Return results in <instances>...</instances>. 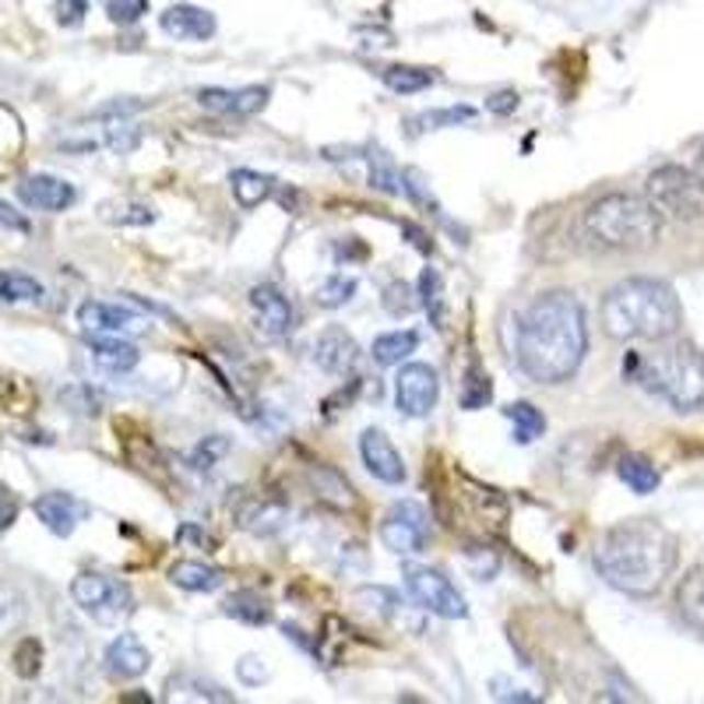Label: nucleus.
I'll return each mask as SVG.
<instances>
[{"label": "nucleus", "mask_w": 704, "mask_h": 704, "mask_svg": "<svg viewBox=\"0 0 704 704\" xmlns=\"http://www.w3.org/2000/svg\"><path fill=\"white\" fill-rule=\"evenodd\" d=\"M518 366L535 384H564L578 374L589 352V325L575 293L549 289L532 299L518 325Z\"/></svg>", "instance_id": "nucleus-1"}, {"label": "nucleus", "mask_w": 704, "mask_h": 704, "mask_svg": "<svg viewBox=\"0 0 704 704\" xmlns=\"http://www.w3.org/2000/svg\"><path fill=\"white\" fill-rule=\"evenodd\" d=\"M680 546L673 532L651 518H631L613 525L595 546V571L616 592L648 599L673 578Z\"/></svg>", "instance_id": "nucleus-2"}, {"label": "nucleus", "mask_w": 704, "mask_h": 704, "mask_svg": "<svg viewBox=\"0 0 704 704\" xmlns=\"http://www.w3.org/2000/svg\"><path fill=\"white\" fill-rule=\"evenodd\" d=\"M602 328L616 342H662L677 334L683 307L662 279H624L602 296Z\"/></svg>", "instance_id": "nucleus-3"}, {"label": "nucleus", "mask_w": 704, "mask_h": 704, "mask_svg": "<svg viewBox=\"0 0 704 704\" xmlns=\"http://www.w3.org/2000/svg\"><path fill=\"white\" fill-rule=\"evenodd\" d=\"M578 237L599 254H634L656 247L662 237V215L638 194H606L584 208Z\"/></svg>", "instance_id": "nucleus-4"}, {"label": "nucleus", "mask_w": 704, "mask_h": 704, "mask_svg": "<svg viewBox=\"0 0 704 704\" xmlns=\"http://www.w3.org/2000/svg\"><path fill=\"white\" fill-rule=\"evenodd\" d=\"M634 381L662 398L669 409L694 412L704 406V352L691 342H666L641 356H631Z\"/></svg>", "instance_id": "nucleus-5"}, {"label": "nucleus", "mask_w": 704, "mask_h": 704, "mask_svg": "<svg viewBox=\"0 0 704 704\" xmlns=\"http://www.w3.org/2000/svg\"><path fill=\"white\" fill-rule=\"evenodd\" d=\"M645 197L662 219L701 223L704 219V173L686 166H659L645 180Z\"/></svg>", "instance_id": "nucleus-6"}, {"label": "nucleus", "mask_w": 704, "mask_h": 704, "mask_svg": "<svg viewBox=\"0 0 704 704\" xmlns=\"http://www.w3.org/2000/svg\"><path fill=\"white\" fill-rule=\"evenodd\" d=\"M71 599L81 613H89L95 620V624H116V620L134 613L130 584L113 575H99V571H81L71 581Z\"/></svg>", "instance_id": "nucleus-7"}, {"label": "nucleus", "mask_w": 704, "mask_h": 704, "mask_svg": "<svg viewBox=\"0 0 704 704\" xmlns=\"http://www.w3.org/2000/svg\"><path fill=\"white\" fill-rule=\"evenodd\" d=\"M406 589H409L416 606H423L433 616H441V620H465L468 616L465 595L441 571H433V567L406 564Z\"/></svg>", "instance_id": "nucleus-8"}, {"label": "nucleus", "mask_w": 704, "mask_h": 704, "mask_svg": "<svg viewBox=\"0 0 704 704\" xmlns=\"http://www.w3.org/2000/svg\"><path fill=\"white\" fill-rule=\"evenodd\" d=\"M430 514L419 500H398L381 522V543L398 557H416L430 546Z\"/></svg>", "instance_id": "nucleus-9"}, {"label": "nucleus", "mask_w": 704, "mask_h": 704, "mask_svg": "<svg viewBox=\"0 0 704 704\" xmlns=\"http://www.w3.org/2000/svg\"><path fill=\"white\" fill-rule=\"evenodd\" d=\"M441 398V381L430 363H406L395 377V406L401 416L423 419Z\"/></svg>", "instance_id": "nucleus-10"}, {"label": "nucleus", "mask_w": 704, "mask_h": 704, "mask_svg": "<svg viewBox=\"0 0 704 704\" xmlns=\"http://www.w3.org/2000/svg\"><path fill=\"white\" fill-rule=\"evenodd\" d=\"M78 325L89 334H145L148 325L141 314H134L121 304H110V299H86L78 307Z\"/></svg>", "instance_id": "nucleus-11"}, {"label": "nucleus", "mask_w": 704, "mask_h": 704, "mask_svg": "<svg viewBox=\"0 0 704 704\" xmlns=\"http://www.w3.org/2000/svg\"><path fill=\"white\" fill-rule=\"evenodd\" d=\"M360 458H363L366 473H371L374 479L388 482V486L406 482V462H401L398 447L391 444L388 433H381L374 427L363 430L360 433Z\"/></svg>", "instance_id": "nucleus-12"}, {"label": "nucleus", "mask_w": 704, "mask_h": 704, "mask_svg": "<svg viewBox=\"0 0 704 704\" xmlns=\"http://www.w3.org/2000/svg\"><path fill=\"white\" fill-rule=\"evenodd\" d=\"M32 511H36L39 522L60 535V540H67L81 522L89 518V504L86 500H78L71 493H64V490H49V493H39L36 497V504H32Z\"/></svg>", "instance_id": "nucleus-13"}, {"label": "nucleus", "mask_w": 704, "mask_h": 704, "mask_svg": "<svg viewBox=\"0 0 704 704\" xmlns=\"http://www.w3.org/2000/svg\"><path fill=\"white\" fill-rule=\"evenodd\" d=\"M159 25L166 36H173L180 43H208L215 32H219V22L215 14L197 8V4H173L159 14Z\"/></svg>", "instance_id": "nucleus-14"}, {"label": "nucleus", "mask_w": 704, "mask_h": 704, "mask_svg": "<svg viewBox=\"0 0 704 704\" xmlns=\"http://www.w3.org/2000/svg\"><path fill=\"white\" fill-rule=\"evenodd\" d=\"M268 92L264 86H247V89H201L197 103L205 106L208 113L219 116H254L268 106Z\"/></svg>", "instance_id": "nucleus-15"}, {"label": "nucleus", "mask_w": 704, "mask_h": 704, "mask_svg": "<svg viewBox=\"0 0 704 704\" xmlns=\"http://www.w3.org/2000/svg\"><path fill=\"white\" fill-rule=\"evenodd\" d=\"M19 197L25 201V205L39 208V212H64V208H71L78 201V191L60 177L32 173V177H25L19 183Z\"/></svg>", "instance_id": "nucleus-16"}, {"label": "nucleus", "mask_w": 704, "mask_h": 704, "mask_svg": "<svg viewBox=\"0 0 704 704\" xmlns=\"http://www.w3.org/2000/svg\"><path fill=\"white\" fill-rule=\"evenodd\" d=\"M152 669V656L141 645L138 634H121L113 638V645L106 648V673L116 680H138Z\"/></svg>", "instance_id": "nucleus-17"}, {"label": "nucleus", "mask_w": 704, "mask_h": 704, "mask_svg": "<svg viewBox=\"0 0 704 704\" xmlns=\"http://www.w3.org/2000/svg\"><path fill=\"white\" fill-rule=\"evenodd\" d=\"M250 310H254L258 325L264 334H272V339H282V334H289L293 328V307L289 299L282 296L275 286H254L250 289Z\"/></svg>", "instance_id": "nucleus-18"}, {"label": "nucleus", "mask_w": 704, "mask_h": 704, "mask_svg": "<svg viewBox=\"0 0 704 704\" xmlns=\"http://www.w3.org/2000/svg\"><path fill=\"white\" fill-rule=\"evenodd\" d=\"M356 356H360V349L349 339V331H342V328L321 331V339H317V345H314L317 366H321L325 374H334V377L349 374L352 366H356Z\"/></svg>", "instance_id": "nucleus-19"}, {"label": "nucleus", "mask_w": 704, "mask_h": 704, "mask_svg": "<svg viewBox=\"0 0 704 704\" xmlns=\"http://www.w3.org/2000/svg\"><path fill=\"white\" fill-rule=\"evenodd\" d=\"M89 352L99 371H110V374H127L141 360V352L130 342L116 339V334H89Z\"/></svg>", "instance_id": "nucleus-20"}, {"label": "nucleus", "mask_w": 704, "mask_h": 704, "mask_svg": "<svg viewBox=\"0 0 704 704\" xmlns=\"http://www.w3.org/2000/svg\"><path fill=\"white\" fill-rule=\"evenodd\" d=\"M310 486L328 508H339V511L356 508V493H352V486L345 482L342 473H334L331 465H314L310 468Z\"/></svg>", "instance_id": "nucleus-21"}, {"label": "nucleus", "mask_w": 704, "mask_h": 704, "mask_svg": "<svg viewBox=\"0 0 704 704\" xmlns=\"http://www.w3.org/2000/svg\"><path fill=\"white\" fill-rule=\"evenodd\" d=\"M170 581L183 592H215L223 584V571L201 564V560H180L170 567Z\"/></svg>", "instance_id": "nucleus-22"}, {"label": "nucleus", "mask_w": 704, "mask_h": 704, "mask_svg": "<svg viewBox=\"0 0 704 704\" xmlns=\"http://www.w3.org/2000/svg\"><path fill=\"white\" fill-rule=\"evenodd\" d=\"M229 188H232V197H237V205L258 208V205H264L268 197H272L275 180L264 177V173H258V170H232Z\"/></svg>", "instance_id": "nucleus-23"}, {"label": "nucleus", "mask_w": 704, "mask_h": 704, "mask_svg": "<svg viewBox=\"0 0 704 704\" xmlns=\"http://www.w3.org/2000/svg\"><path fill=\"white\" fill-rule=\"evenodd\" d=\"M25 616H29V602L22 589L11 581H0V645L25 627Z\"/></svg>", "instance_id": "nucleus-24"}, {"label": "nucleus", "mask_w": 704, "mask_h": 704, "mask_svg": "<svg viewBox=\"0 0 704 704\" xmlns=\"http://www.w3.org/2000/svg\"><path fill=\"white\" fill-rule=\"evenodd\" d=\"M381 81L398 95H416V92H427L433 81H438V75H433L430 67L391 64V67H384V71H381Z\"/></svg>", "instance_id": "nucleus-25"}, {"label": "nucleus", "mask_w": 704, "mask_h": 704, "mask_svg": "<svg viewBox=\"0 0 704 704\" xmlns=\"http://www.w3.org/2000/svg\"><path fill=\"white\" fill-rule=\"evenodd\" d=\"M419 345V334L416 331H384L374 339V363L377 366H398L406 363Z\"/></svg>", "instance_id": "nucleus-26"}, {"label": "nucleus", "mask_w": 704, "mask_h": 704, "mask_svg": "<svg viewBox=\"0 0 704 704\" xmlns=\"http://www.w3.org/2000/svg\"><path fill=\"white\" fill-rule=\"evenodd\" d=\"M476 121V110L473 106H447V110H427L419 116H409L406 130L409 134H427V130H441V127H458Z\"/></svg>", "instance_id": "nucleus-27"}, {"label": "nucleus", "mask_w": 704, "mask_h": 704, "mask_svg": "<svg viewBox=\"0 0 704 704\" xmlns=\"http://www.w3.org/2000/svg\"><path fill=\"white\" fill-rule=\"evenodd\" d=\"M504 416L514 427V444H535L546 433V416L529 401H514V406L504 409Z\"/></svg>", "instance_id": "nucleus-28"}, {"label": "nucleus", "mask_w": 704, "mask_h": 704, "mask_svg": "<svg viewBox=\"0 0 704 704\" xmlns=\"http://www.w3.org/2000/svg\"><path fill=\"white\" fill-rule=\"evenodd\" d=\"M677 606L691 627L704 631V571H691L677 589Z\"/></svg>", "instance_id": "nucleus-29"}, {"label": "nucleus", "mask_w": 704, "mask_h": 704, "mask_svg": "<svg viewBox=\"0 0 704 704\" xmlns=\"http://www.w3.org/2000/svg\"><path fill=\"white\" fill-rule=\"evenodd\" d=\"M616 476H620V482H624L627 490H634V493H651V490L659 486V468L651 465L648 458H638V455L620 458Z\"/></svg>", "instance_id": "nucleus-30"}, {"label": "nucleus", "mask_w": 704, "mask_h": 704, "mask_svg": "<svg viewBox=\"0 0 704 704\" xmlns=\"http://www.w3.org/2000/svg\"><path fill=\"white\" fill-rule=\"evenodd\" d=\"M223 610H226V616L243 620V624H254V627H261V624H268V620H272V602H268L264 595H258V592L229 595Z\"/></svg>", "instance_id": "nucleus-31"}, {"label": "nucleus", "mask_w": 704, "mask_h": 704, "mask_svg": "<svg viewBox=\"0 0 704 704\" xmlns=\"http://www.w3.org/2000/svg\"><path fill=\"white\" fill-rule=\"evenodd\" d=\"M0 299H4V304H39L43 286L32 275L0 272Z\"/></svg>", "instance_id": "nucleus-32"}, {"label": "nucleus", "mask_w": 704, "mask_h": 704, "mask_svg": "<svg viewBox=\"0 0 704 704\" xmlns=\"http://www.w3.org/2000/svg\"><path fill=\"white\" fill-rule=\"evenodd\" d=\"M356 602L366 613H374L377 620H395V613L401 610V599L391 589H381V584H366V589H360Z\"/></svg>", "instance_id": "nucleus-33"}, {"label": "nucleus", "mask_w": 704, "mask_h": 704, "mask_svg": "<svg viewBox=\"0 0 704 704\" xmlns=\"http://www.w3.org/2000/svg\"><path fill=\"white\" fill-rule=\"evenodd\" d=\"M177 686H183V694H173L170 701H180V697H194V701H223V704H232L237 697H232L226 686L219 683H212L205 677H180V680H170Z\"/></svg>", "instance_id": "nucleus-34"}, {"label": "nucleus", "mask_w": 704, "mask_h": 704, "mask_svg": "<svg viewBox=\"0 0 704 704\" xmlns=\"http://www.w3.org/2000/svg\"><path fill=\"white\" fill-rule=\"evenodd\" d=\"M490 398H493V388H490V381H486V374L479 371V366H473V371H465L462 409H465V412H476V409H482V406H490Z\"/></svg>", "instance_id": "nucleus-35"}, {"label": "nucleus", "mask_w": 704, "mask_h": 704, "mask_svg": "<svg viewBox=\"0 0 704 704\" xmlns=\"http://www.w3.org/2000/svg\"><path fill=\"white\" fill-rule=\"evenodd\" d=\"M356 296V279H345V275H331L321 289H317V304L321 307H345L349 299Z\"/></svg>", "instance_id": "nucleus-36"}, {"label": "nucleus", "mask_w": 704, "mask_h": 704, "mask_svg": "<svg viewBox=\"0 0 704 704\" xmlns=\"http://www.w3.org/2000/svg\"><path fill=\"white\" fill-rule=\"evenodd\" d=\"M381 304H384V310H388V314L406 317V314H412V307H419V293L409 286V282H391V286L384 289Z\"/></svg>", "instance_id": "nucleus-37"}, {"label": "nucleus", "mask_w": 704, "mask_h": 704, "mask_svg": "<svg viewBox=\"0 0 704 704\" xmlns=\"http://www.w3.org/2000/svg\"><path fill=\"white\" fill-rule=\"evenodd\" d=\"M39 669H43V645L36 638H22L19 648H14V673L32 680L39 677Z\"/></svg>", "instance_id": "nucleus-38"}, {"label": "nucleus", "mask_w": 704, "mask_h": 704, "mask_svg": "<svg viewBox=\"0 0 704 704\" xmlns=\"http://www.w3.org/2000/svg\"><path fill=\"white\" fill-rule=\"evenodd\" d=\"M103 11L113 25H138L148 14V0H103Z\"/></svg>", "instance_id": "nucleus-39"}, {"label": "nucleus", "mask_w": 704, "mask_h": 704, "mask_svg": "<svg viewBox=\"0 0 704 704\" xmlns=\"http://www.w3.org/2000/svg\"><path fill=\"white\" fill-rule=\"evenodd\" d=\"M282 518H286V511H282V508H272V504H264V508H254V511L240 514V525H247L250 532L268 535V532H275V529L282 525Z\"/></svg>", "instance_id": "nucleus-40"}, {"label": "nucleus", "mask_w": 704, "mask_h": 704, "mask_svg": "<svg viewBox=\"0 0 704 704\" xmlns=\"http://www.w3.org/2000/svg\"><path fill=\"white\" fill-rule=\"evenodd\" d=\"M465 564L473 567V575L479 581H490L493 571L500 567V557H497L490 546H465Z\"/></svg>", "instance_id": "nucleus-41"}, {"label": "nucleus", "mask_w": 704, "mask_h": 704, "mask_svg": "<svg viewBox=\"0 0 704 704\" xmlns=\"http://www.w3.org/2000/svg\"><path fill=\"white\" fill-rule=\"evenodd\" d=\"M54 14H57V25L75 29V25L86 22V14H89V0H54Z\"/></svg>", "instance_id": "nucleus-42"}, {"label": "nucleus", "mask_w": 704, "mask_h": 704, "mask_svg": "<svg viewBox=\"0 0 704 704\" xmlns=\"http://www.w3.org/2000/svg\"><path fill=\"white\" fill-rule=\"evenodd\" d=\"M237 673H240V680H243L247 686H261V683L268 680V666H264L258 656H243L240 666H237Z\"/></svg>", "instance_id": "nucleus-43"}, {"label": "nucleus", "mask_w": 704, "mask_h": 704, "mask_svg": "<svg viewBox=\"0 0 704 704\" xmlns=\"http://www.w3.org/2000/svg\"><path fill=\"white\" fill-rule=\"evenodd\" d=\"M14 522H19V497L8 486H0V532L11 529Z\"/></svg>", "instance_id": "nucleus-44"}, {"label": "nucleus", "mask_w": 704, "mask_h": 704, "mask_svg": "<svg viewBox=\"0 0 704 704\" xmlns=\"http://www.w3.org/2000/svg\"><path fill=\"white\" fill-rule=\"evenodd\" d=\"M486 110H490V113H500V116H504V113H514V110H518V95H514L511 89H508V92H493V95H490V103H486Z\"/></svg>", "instance_id": "nucleus-45"}, {"label": "nucleus", "mask_w": 704, "mask_h": 704, "mask_svg": "<svg viewBox=\"0 0 704 704\" xmlns=\"http://www.w3.org/2000/svg\"><path fill=\"white\" fill-rule=\"evenodd\" d=\"M0 223H4L8 229H19V232H29V219L25 215H19L14 212L8 201H0Z\"/></svg>", "instance_id": "nucleus-46"}, {"label": "nucleus", "mask_w": 704, "mask_h": 704, "mask_svg": "<svg viewBox=\"0 0 704 704\" xmlns=\"http://www.w3.org/2000/svg\"><path fill=\"white\" fill-rule=\"evenodd\" d=\"M406 237H409V240H416V247L423 250V254H430V250H433V247L427 243V237H423V232H419V229H406Z\"/></svg>", "instance_id": "nucleus-47"}, {"label": "nucleus", "mask_w": 704, "mask_h": 704, "mask_svg": "<svg viewBox=\"0 0 704 704\" xmlns=\"http://www.w3.org/2000/svg\"><path fill=\"white\" fill-rule=\"evenodd\" d=\"M701 173H704V145H701Z\"/></svg>", "instance_id": "nucleus-48"}]
</instances>
